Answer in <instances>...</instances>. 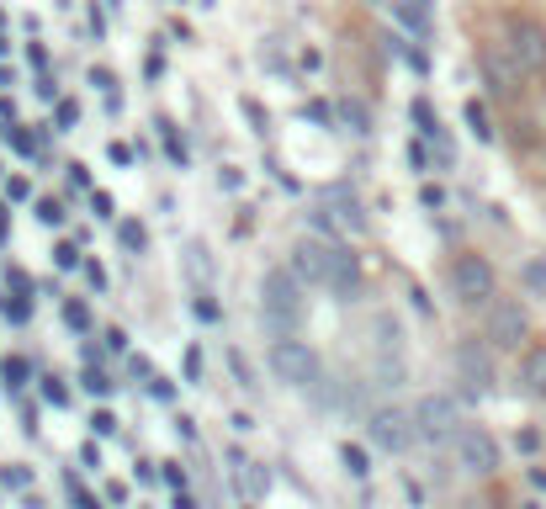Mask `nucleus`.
I'll list each match as a JSON object with an SVG mask.
<instances>
[{"label":"nucleus","instance_id":"0eeeda50","mask_svg":"<svg viewBox=\"0 0 546 509\" xmlns=\"http://www.w3.org/2000/svg\"><path fill=\"white\" fill-rule=\"evenodd\" d=\"M531 340V319H525V308L510 298H493L488 302V345L493 351H520Z\"/></svg>","mask_w":546,"mask_h":509},{"label":"nucleus","instance_id":"423d86ee","mask_svg":"<svg viewBox=\"0 0 546 509\" xmlns=\"http://www.w3.org/2000/svg\"><path fill=\"white\" fill-rule=\"evenodd\" d=\"M451 446H456V467L461 473H472V478H493L499 473V441L488 435L483 424H461V435Z\"/></svg>","mask_w":546,"mask_h":509},{"label":"nucleus","instance_id":"2f4dec72","mask_svg":"<svg viewBox=\"0 0 546 509\" xmlns=\"http://www.w3.org/2000/svg\"><path fill=\"white\" fill-rule=\"evenodd\" d=\"M525 287H531V292H546V260H531V266H525Z\"/></svg>","mask_w":546,"mask_h":509},{"label":"nucleus","instance_id":"37998d69","mask_svg":"<svg viewBox=\"0 0 546 509\" xmlns=\"http://www.w3.org/2000/svg\"><path fill=\"white\" fill-rule=\"evenodd\" d=\"M217 186H223V191H239L244 176H239V170H217Z\"/></svg>","mask_w":546,"mask_h":509},{"label":"nucleus","instance_id":"f8f14e48","mask_svg":"<svg viewBox=\"0 0 546 509\" xmlns=\"http://www.w3.org/2000/svg\"><path fill=\"white\" fill-rule=\"evenodd\" d=\"M318 212H324L329 223H339L345 234H361V229H366L361 202H356V197H345V191H334V197H329V208H318Z\"/></svg>","mask_w":546,"mask_h":509},{"label":"nucleus","instance_id":"c9c22d12","mask_svg":"<svg viewBox=\"0 0 546 509\" xmlns=\"http://www.w3.org/2000/svg\"><path fill=\"white\" fill-rule=\"evenodd\" d=\"M159 478L170 483V488H186V467L181 462H159Z\"/></svg>","mask_w":546,"mask_h":509},{"label":"nucleus","instance_id":"ddd939ff","mask_svg":"<svg viewBox=\"0 0 546 509\" xmlns=\"http://www.w3.org/2000/svg\"><path fill=\"white\" fill-rule=\"evenodd\" d=\"M520 382H525L531 398H541L546 403V345H531V351H525V361H520Z\"/></svg>","mask_w":546,"mask_h":509},{"label":"nucleus","instance_id":"4be33fe9","mask_svg":"<svg viewBox=\"0 0 546 509\" xmlns=\"http://www.w3.org/2000/svg\"><path fill=\"white\" fill-rule=\"evenodd\" d=\"M414 122H420V133H425V138H435V133H440V117L430 112V101H425V96L414 101Z\"/></svg>","mask_w":546,"mask_h":509},{"label":"nucleus","instance_id":"b1692460","mask_svg":"<svg viewBox=\"0 0 546 509\" xmlns=\"http://www.w3.org/2000/svg\"><path fill=\"white\" fill-rule=\"evenodd\" d=\"M80 382H86V392H96V398H106V392H112V377H106L101 366H86V377H80Z\"/></svg>","mask_w":546,"mask_h":509},{"label":"nucleus","instance_id":"473e14b6","mask_svg":"<svg viewBox=\"0 0 546 509\" xmlns=\"http://www.w3.org/2000/svg\"><path fill=\"white\" fill-rule=\"evenodd\" d=\"M5 197H11V202H27V197H32V180L27 176H11V180H5Z\"/></svg>","mask_w":546,"mask_h":509},{"label":"nucleus","instance_id":"e433bc0d","mask_svg":"<svg viewBox=\"0 0 546 509\" xmlns=\"http://www.w3.org/2000/svg\"><path fill=\"white\" fill-rule=\"evenodd\" d=\"M303 117H313L318 127H329V122H334V112L324 107V101H308V107H303Z\"/></svg>","mask_w":546,"mask_h":509},{"label":"nucleus","instance_id":"5701e85b","mask_svg":"<svg viewBox=\"0 0 546 509\" xmlns=\"http://www.w3.org/2000/svg\"><path fill=\"white\" fill-rule=\"evenodd\" d=\"M27 483H32V473H27V467H22V462H11V467L0 473V488H11V494H22Z\"/></svg>","mask_w":546,"mask_h":509},{"label":"nucleus","instance_id":"de8ad7c7","mask_svg":"<svg viewBox=\"0 0 546 509\" xmlns=\"http://www.w3.org/2000/svg\"><path fill=\"white\" fill-rule=\"evenodd\" d=\"M106 154H112V165H133V149H127V144H112Z\"/></svg>","mask_w":546,"mask_h":509},{"label":"nucleus","instance_id":"72a5a7b5","mask_svg":"<svg viewBox=\"0 0 546 509\" xmlns=\"http://www.w3.org/2000/svg\"><path fill=\"white\" fill-rule=\"evenodd\" d=\"M420 202H425L430 212H440V208H446V191H440V186H430V180H425V186H420Z\"/></svg>","mask_w":546,"mask_h":509},{"label":"nucleus","instance_id":"f257e3e1","mask_svg":"<svg viewBox=\"0 0 546 509\" xmlns=\"http://www.w3.org/2000/svg\"><path fill=\"white\" fill-rule=\"evenodd\" d=\"M303 276L298 270H266V281H260V324L276 334V340H298L303 330Z\"/></svg>","mask_w":546,"mask_h":509},{"label":"nucleus","instance_id":"6e6552de","mask_svg":"<svg viewBox=\"0 0 546 509\" xmlns=\"http://www.w3.org/2000/svg\"><path fill=\"white\" fill-rule=\"evenodd\" d=\"M451 287H456V298L467 302V308H478V302H493V287H499V276H493V266H488L483 255H456Z\"/></svg>","mask_w":546,"mask_h":509},{"label":"nucleus","instance_id":"5fc2aeb1","mask_svg":"<svg viewBox=\"0 0 546 509\" xmlns=\"http://www.w3.org/2000/svg\"><path fill=\"white\" fill-rule=\"evenodd\" d=\"M5 54H11V43H5V37H0V59H5Z\"/></svg>","mask_w":546,"mask_h":509},{"label":"nucleus","instance_id":"a19ab883","mask_svg":"<svg viewBox=\"0 0 546 509\" xmlns=\"http://www.w3.org/2000/svg\"><path fill=\"white\" fill-rule=\"evenodd\" d=\"M91 430H96V435H112V430H117V420H112V414H106V409H96Z\"/></svg>","mask_w":546,"mask_h":509},{"label":"nucleus","instance_id":"f3484780","mask_svg":"<svg viewBox=\"0 0 546 509\" xmlns=\"http://www.w3.org/2000/svg\"><path fill=\"white\" fill-rule=\"evenodd\" d=\"M27 377H32V366L22 356L5 361V392H22V388H27Z\"/></svg>","mask_w":546,"mask_h":509},{"label":"nucleus","instance_id":"49530a36","mask_svg":"<svg viewBox=\"0 0 546 509\" xmlns=\"http://www.w3.org/2000/svg\"><path fill=\"white\" fill-rule=\"evenodd\" d=\"M5 281H11V287H16V292H27V287H32V281H27V270H16V266L5 270Z\"/></svg>","mask_w":546,"mask_h":509},{"label":"nucleus","instance_id":"20e7f679","mask_svg":"<svg viewBox=\"0 0 546 509\" xmlns=\"http://www.w3.org/2000/svg\"><path fill=\"white\" fill-rule=\"evenodd\" d=\"M414 430H420V441H430V446H451L456 435H461L456 398H446V392H425V398L414 403Z\"/></svg>","mask_w":546,"mask_h":509},{"label":"nucleus","instance_id":"c03bdc74","mask_svg":"<svg viewBox=\"0 0 546 509\" xmlns=\"http://www.w3.org/2000/svg\"><path fill=\"white\" fill-rule=\"evenodd\" d=\"M520 451H525V456H531V451L541 446V435H536V430H520V441H515Z\"/></svg>","mask_w":546,"mask_h":509},{"label":"nucleus","instance_id":"1a4fd4ad","mask_svg":"<svg viewBox=\"0 0 546 509\" xmlns=\"http://www.w3.org/2000/svg\"><path fill=\"white\" fill-rule=\"evenodd\" d=\"M456 382L467 388V398H483L493 388V356H488V345H478V340L456 345Z\"/></svg>","mask_w":546,"mask_h":509},{"label":"nucleus","instance_id":"4468645a","mask_svg":"<svg viewBox=\"0 0 546 509\" xmlns=\"http://www.w3.org/2000/svg\"><path fill=\"white\" fill-rule=\"evenodd\" d=\"M356 281H361V260L345 249V244H334V270H329V287L334 292H356Z\"/></svg>","mask_w":546,"mask_h":509},{"label":"nucleus","instance_id":"393cba45","mask_svg":"<svg viewBox=\"0 0 546 509\" xmlns=\"http://www.w3.org/2000/svg\"><path fill=\"white\" fill-rule=\"evenodd\" d=\"M239 107H244V117L255 122V133H266V127H271V117H266V107H260L255 96H239Z\"/></svg>","mask_w":546,"mask_h":509},{"label":"nucleus","instance_id":"7ed1b4c3","mask_svg":"<svg viewBox=\"0 0 546 509\" xmlns=\"http://www.w3.org/2000/svg\"><path fill=\"white\" fill-rule=\"evenodd\" d=\"M266 361H271L276 382H287V388H318V377H324V361L308 340H276Z\"/></svg>","mask_w":546,"mask_h":509},{"label":"nucleus","instance_id":"412c9836","mask_svg":"<svg viewBox=\"0 0 546 509\" xmlns=\"http://www.w3.org/2000/svg\"><path fill=\"white\" fill-rule=\"evenodd\" d=\"M467 127H472V133H478V138H493V127H488V112H483V101H467Z\"/></svg>","mask_w":546,"mask_h":509},{"label":"nucleus","instance_id":"4c0bfd02","mask_svg":"<svg viewBox=\"0 0 546 509\" xmlns=\"http://www.w3.org/2000/svg\"><path fill=\"white\" fill-rule=\"evenodd\" d=\"M91 212L96 218H112V191H91Z\"/></svg>","mask_w":546,"mask_h":509},{"label":"nucleus","instance_id":"603ef678","mask_svg":"<svg viewBox=\"0 0 546 509\" xmlns=\"http://www.w3.org/2000/svg\"><path fill=\"white\" fill-rule=\"evenodd\" d=\"M531 483H536V488L546 494V467H531Z\"/></svg>","mask_w":546,"mask_h":509},{"label":"nucleus","instance_id":"cd10ccee","mask_svg":"<svg viewBox=\"0 0 546 509\" xmlns=\"http://www.w3.org/2000/svg\"><path fill=\"white\" fill-rule=\"evenodd\" d=\"M0 313H5V319H11V324H27V313H32V302L27 298H0Z\"/></svg>","mask_w":546,"mask_h":509},{"label":"nucleus","instance_id":"7c9ffc66","mask_svg":"<svg viewBox=\"0 0 546 509\" xmlns=\"http://www.w3.org/2000/svg\"><path fill=\"white\" fill-rule=\"evenodd\" d=\"M54 266L75 270V266H80V249H75V244H54Z\"/></svg>","mask_w":546,"mask_h":509},{"label":"nucleus","instance_id":"c756f323","mask_svg":"<svg viewBox=\"0 0 546 509\" xmlns=\"http://www.w3.org/2000/svg\"><path fill=\"white\" fill-rule=\"evenodd\" d=\"M64 324H69V330H91V313H86V308H80V302H69V308H64Z\"/></svg>","mask_w":546,"mask_h":509},{"label":"nucleus","instance_id":"09e8293b","mask_svg":"<svg viewBox=\"0 0 546 509\" xmlns=\"http://www.w3.org/2000/svg\"><path fill=\"white\" fill-rule=\"evenodd\" d=\"M91 86H101V90H112L117 80H112V69H91Z\"/></svg>","mask_w":546,"mask_h":509},{"label":"nucleus","instance_id":"f03ea898","mask_svg":"<svg viewBox=\"0 0 546 509\" xmlns=\"http://www.w3.org/2000/svg\"><path fill=\"white\" fill-rule=\"evenodd\" d=\"M504 48H510V59L520 64V75H531V80H546V27L536 16H504Z\"/></svg>","mask_w":546,"mask_h":509},{"label":"nucleus","instance_id":"bb28decb","mask_svg":"<svg viewBox=\"0 0 546 509\" xmlns=\"http://www.w3.org/2000/svg\"><path fill=\"white\" fill-rule=\"evenodd\" d=\"M159 138H165V154H170L176 165H186V144L176 138V127H170V122H159Z\"/></svg>","mask_w":546,"mask_h":509},{"label":"nucleus","instance_id":"8fccbe9b","mask_svg":"<svg viewBox=\"0 0 546 509\" xmlns=\"http://www.w3.org/2000/svg\"><path fill=\"white\" fill-rule=\"evenodd\" d=\"M409 159H414V170H430V154H425V144H414V149H409Z\"/></svg>","mask_w":546,"mask_h":509},{"label":"nucleus","instance_id":"f704fd0d","mask_svg":"<svg viewBox=\"0 0 546 509\" xmlns=\"http://www.w3.org/2000/svg\"><path fill=\"white\" fill-rule=\"evenodd\" d=\"M191 313H197L202 324H217V319H223V308H217L213 298H197V308H191Z\"/></svg>","mask_w":546,"mask_h":509},{"label":"nucleus","instance_id":"a878e982","mask_svg":"<svg viewBox=\"0 0 546 509\" xmlns=\"http://www.w3.org/2000/svg\"><path fill=\"white\" fill-rule=\"evenodd\" d=\"M117 239H122V249H144V244H149V234H144V223H122Z\"/></svg>","mask_w":546,"mask_h":509},{"label":"nucleus","instance_id":"3c124183","mask_svg":"<svg viewBox=\"0 0 546 509\" xmlns=\"http://www.w3.org/2000/svg\"><path fill=\"white\" fill-rule=\"evenodd\" d=\"M176 509H197V499H191V494L181 488V494H176Z\"/></svg>","mask_w":546,"mask_h":509},{"label":"nucleus","instance_id":"2eb2a0df","mask_svg":"<svg viewBox=\"0 0 546 509\" xmlns=\"http://www.w3.org/2000/svg\"><path fill=\"white\" fill-rule=\"evenodd\" d=\"M339 122H345L350 133H371V112H366L361 101H339Z\"/></svg>","mask_w":546,"mask_h":509},{"label":"nucleus","instance_id":"ea45409f","mask_svg":"<svg viewBox=\"0 0 546 509\" xmlns=\"http://www.w3.org/2000/svg\"><path fill=\"white\" fill-rule=\"evenodd\" d=\"M75 122H80V107L64 96V101H59V127H75Z\"/></svg>","mask_w":546,"mask_h":509},{"label":"nucleus","instance_id":"58836bf2","mask_svg":"<svg viewBox=\"0 0 546 509\" xmlns=\"http://www.w3.org/2000/svg\"><path fill=\"white\" fill-rule=\"evenodd\" d=\"M228 366H234V377H239L244 388H255V377H249V366H244V356H239V351H228Z\"/></svg>","mask_w":546,"mask_h":509},{"label":"nucleus","instance_id":"6ab92c4d","mask_svg":"<svg viewBox=\"0 0 546 509\" xmlns=\"http://www.w3.org/2000/svg\"><path fill=\"white\" fill-rule=\"evenodd\" d=\"M37 223H43V229H64V202L59 197H43V202H37Z\"/></svg>","mask_w":546,"mask_h":509},{"label":"nucleus","instance_id":"79ce46f5","mask_svg":"<svg viewBox=\"0 0 546 509\" xmlns=\"http://www.w3.org/2000/svg\"><path fill=\"white\" fill-rule=\"evenodd\" d=\"M80 462L96 473V467H101V446H96V441H86V446H80Z\"/></svg>","mask_w":546,"mask_h":509},{"label":"nucleus","instance_id":"a211bd4d","mask_svg":"<svg viewBox=\"0 0 546 509\" xmlns=\"http://www.w3.org/2000/svg\"><path fill=\"white\" fill-rule=\"evenodd\" d=\"M339 462H345V473H350V478H366V473H371V467H366V451L350 446V441L339 446Z\"/></svg>","mask_w":546,"mask_h":509},{"label":"nucleus","instance_id":"9b49d317","mask_svg":"<svg viewBox=\"0 0 546 509\" xmlns=\"http://www.w3.org/2000/svg\"><path fill=\"white\" fill-rule=\"evenodd\" d=\"M483 75H488V90L493 96H504V101H515L520 96V64L510 59V48H483Z\"/></svg>","mask_w":546,"mask_h":509},{"label":"nucleus","instance_id":"c85d7f7f","mask_svg":"<svg viewBox=\"0 0 546 509\" xmlns=\"http://www.w3.org/2000/svg\"><path fill=\"white\" fill-rule=\"evenodd\" d=\"M43 398H48L54 409H64V403H69V388H64L59 377H43Z\"/></svg>","mask_w":546,"mask_h":509},{"label":"nucleus","instance_id":"39448f33","mask_svg":"<svg viewBox=\"0 0 546 509\" xmlns=\"http://www.w3.org/2000/svg\"><path fill=\"white\" fill-rule=\"evenodd\" d=\"M366 435H371V446L398 456V451H409L420 441V430H414V409H371V420H366Z\"/></svg>","mask_w":546,"mask_h":509},{"label":"nucleus","instance_id":"aec40b11","mask_svg":"<svg viewBox=\"0 0 546 509\" xmlns=\"http://www.w3.org/2000/svg\"><path fill=\"white\" fill-rule=\"evenodd\" d=\"M239 478H244V488H249V494H266V488H271V473H260L255 462H239Z\"/></svg>","mask_w":546,"mask_h":509},{"label":"nucleus","instance_id":"dca6fc26","mask_svg":"<svg viewBox=\"0 0 546 509\" xmlns=\"http://www.w3.org/2000/svg\"><path fill=\"white\" fill-rule=\"evenodd\" d=\"M0 138H5L16 154H32V149H37V138H32L27 127H16V122H5V127H0Z\"/></svg>","mask_w":546,"mask_h":509},{"label":"nucleus","instance_id":"a18cd8bd","mask_svg":"<svg viewBox=\"0 0 546 509\" xmlns=\"http://www.w3.org/2000/svg\"><path fill=\"white\" fill-rule=\"evenodd\" d=\"M86 281H91L96 292H101V287H106V270H101V266H96V260H91V266H86Z\"/></svg>","mask_w":546,"mask_h":509},{"label":"nucleus","instance_id":"9d476101","mask_svg":"<svg viewBox=\"0 0 546 509\" xmlns=\"http://www.w3.org/2000/svg\"><path fill=\"white\" fill-rule=\"evenodd\" d=\"M292 270L303 276V281H324L329 287V270H334V244L329 239H298L292 244Z\"/></svg>","mask_w":546,"mask_h":509},{"label":"nucleus","instance_id":"864d4df0","mask_svg":"<svg viewBox=\"0 0 546 509\" xmlns=\"http://www.w3.org/2000/svg\"><path fill=\"white\" fill-rule=\"evenodd\" d=\"M0 86H16V75H11V69H5V64H0Z\"/></svg>","mask_w":546,"mask_h":509}]
</instances>
